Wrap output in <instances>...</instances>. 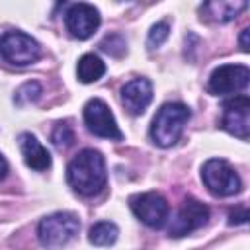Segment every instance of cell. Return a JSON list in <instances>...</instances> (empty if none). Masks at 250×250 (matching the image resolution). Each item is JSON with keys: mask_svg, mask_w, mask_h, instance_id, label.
<instances>
[{"mask_svg": "<svg viewBox=\"0 0 250 250\" xmlns=\"http://www.w3.org/2000/svg\"><path fill=\"white\" fill-rule=\"evenodd\" d=\"M117 234H119V229H117L115 223H111V221H100V223H96L90 229L88 238L96 246H109V244H113L117 240Z\"/></svg>", "mask_w": 250, "mask_h": 250, "instance_id": "16", "label": "cell"}, {"mask_svg": "<svg viewBox=\"0 0 250 250\" xmlns=\"http://www.w3.org/2000/svg\"><path fill=\"white\" fill-rule=\"evenodd\" d=\"M66 180L70 188L80 195H96L102 191L107 180L105 160L102 152L94 148L80 150L66 168Z\"/></svg>", "mask_w": 250, "mask_h": 250, "instance_id": "1", "label": "cell"}, {"mask_svg": "<svg viewBox=\"0 0 250 250\" xmlns=\"http://www.w3.org/2000/svg\"><path fill=\"white\" fill-rule=\"evenodd\" d=\"M152 102V84L148 78H133L121 88V104L131 115H141Z\"/></svg>", "mask_w": 250, "mask_h": 250, "instance_id": "12", "label": "cell"}, {"mask_svg": "<svg viewBox=\"0 0 250 250\" xmlns=\"http://www.w3.org/2000/svg\"><path fill=\"white\" fill-rule=\"evenodd\" d=\"M0 55L4 57L6 62L14 66H27L39 59L41 49L31 35L14 29V31H6L0 37Z\"/></svg>", "mask_w": 250, "mask_h": 250, "instance_id": "5", "label": "cell"}, {"mask_svg": "<svg viewBox=\"0 0 250 250\" xmlns=\"http://www.w3.org/2000/svg\"><path fill=\"white\" fill-rule=\"evenodd\" d=\"M64 23L72 37L88 39L100 27L102 18H100L98 8H94L92 4H86V2H78L68 8V12L64 16Z\"/></svg>", "mask_w": 250, "mask_h": 250, "instance_id": "11", "label": "cell"}, {"mask_svg": "<svg viewBox=\"0 0 250 250\" xmlns=\"http://www.w3.org/2000/svg\"><path fill=\"white\" fill-rule=\"evenodd\" d=\"M84 123L88 127V131L94 133L96 137L115 139V141H119L123 137L117 123H115V117H113L111 109L100 98H92V100L86 102V105H84Z\"/></svg>", "mask_w": 250, "mask_h": 250, "instance_id": "7", "label": "cell"}, {"mask_svg": "<svg viewBox=\"0 0 250 250\" xmlns=\"http://www.w3.org/2000/svg\"><path fill=\"white\" fill-rule=\"evenodd\" d=\"M250 70L244 64H221L209 76L211 94H234L248 86Z\"/></svg>", "mask_w": 250, "mask_h": 250, "instance_id": "10", "label": "cell"}, {"mask_svg": "<svg viewBox=\"0 0 250 250\" xmlns=\"http://www.w3.org/2000/svg\"><path fill=\"white\" fill-rule=\"evenodd\" d=\"M72 141H74V133H72L70 125L59 123L55 127V131H53V143H55V146L57 148H68L72 145Z\"/></svg>", "mask_w": 250, "mask_h": 250, "instance_id": "20", "label": "cell"}, {"mask_svg": "<svg viewBox=\"0 0 250 250\" xmlns=\"http://www.w3.org/2000/svg\"><path fill=\"white\" fill-rule=\"evenodd\" d=\"M209 219V209L205 203H201L199 199L195 197H188L184 199V203L180 205L170 229H168V234L174 236V238H180V236H186L197 229H201Z\"/></svg>", "mask_w": 250, "mask_h": 250, "instance_id": "9", "label": "cell"}, {"mask_svg": "<svg viewBox=\"0 0 250 250\" xmlns=\"http://www.w3.org/2000/svg\"><path fill=\"white\" fill-rule=\"evenodd\" d=\"M246 219H248V209L244 205H240L238 209H234L229 215V223L230 225H242V223H246Z\"/></svg>", "mask_w": 250, "mask_h": 250, "instance_id": "21", "label": "cell"}, {"mask_svg": "<svg viewBox=\"0 0 250 250\" xmlns=\"http://www.w3.org/2000/svg\"><path fill=\"white\" fill-rule=\"evenodd\" d=\"M191 111L186 104L180 102H166L156 111L152 125H150V139L156 146L168 148L176 145L184 133L186 123L189 121Z\"/></svg>", "mask_w": 250, "mask_h": 250, "instance_id": "2", "label": "cell"}, {"mask_svg": "<svg viewBox=\"0 0 250 250\" xmlns=\"http://www.w3.org/2000/svg\"><path fill=\"white\" fill-rule=\"evenodd\" d=\"M78 230H80L78 217L74 213L59 211L41 219L37 227V236L45 248H61L68 244L78 234Z\"/></svg>", "mask_w": 250, "mask_h": 250, "instance_id": "3", "label": "cell"}, {"mask_svg": "<svg viewBox=\"0 0 250 250\" xmlns=\"http://www.w3.org/2000/svg\"><path fill=\"white\" fill-rule=\"evenodd\" d=\"M6 174H8V162H6V158L0 154V182L6 178Z\"/></svg>", "mask_w": 250, "mask_h": 250, "instance_id": "23", "label": "cell"}, {"mask_svg": "<svg viewBox=\"0 0 250 250\" xmlns=\"http://www.w3.org/2000/svg\"><path fill=\"white\" fill-rule=\"evenodd\" d=\"M18 143H20V150L23 154V160L29 168L37 170V172H43L47 168H51V154L49 150L37 141L35 135L31 133H21L18 137Z\"/></svg>", "mask_w": 250, "mask_h": 250, "instance_id": "13", "label": "cell"}, {"mask_svg": "<svg viewBox=\"0 0 250 250\" xmlns=\"http://www.w3.org/2000/svg\"><path fill=\"white\" fill-rule=\"evenodd\" d=\"M76 74H78V80L82 84H92V82L100 80L105 74V64H104V61L98 55L86 53V55H82L78 59Z\"/></svg>", "mask_w": 250, "mask_h": 250, "instance_id": "15", "label": "cell"}, {"mask_svg": "<svg viewBox=\"0 0 250 250\" xmlns=\"http://www.w3.org/2000/svg\"><path fill=\"white\" fill-rule=\"evenodd\" d=\"M129 207L133 215L143 221L150 229H160L168 219V201L158 191H145L135 193L129 197Z\"/></svg>", "mask_w": 250, "mask_h": 250, "instance_id": "6", "label": "cell"}, {"mask_svg": "<svg viewBox=\"0 0 250 250\" xmlns=\"http://www.w3.org/2000/svg\"><path fill=\"white\" fill-rule=\"evenodd\" d=\"M100 47H102V51H105V53H109V55H113V57H121V55H125V51H127V43H125V39H123L119 33L105 35V37L102 39Z\"/></svg>", "mask_w": 250, "mask_h": 250, "instance_id": "17", "label": "cell"}, {"mask_svg": "<svg viewBox=\"0 0 250 250\" xmlns=\"http://www.w3.org/2000/svg\"><path fill=\"white\" fill-rule=\"evenodd\" d=\"M246 8H248L246 2H207L201 6V18L225 23V21L234 20Z\"/></svg>", "mask_w": 250, "mask_h": 250, "instance_id": "14", "label": "cell"}, {"mask_svg": "<svg viewBox=\"0 0 250 250\" xmlns=\"http://www.w3.org/2000/svg\"><path fill=\"white\" fill-rule=\"evenodd\" d=\"M248 35H250V29L244 27L242 33H240V49H242L244 53H248Z\"/></svg>", "mask_w": 250, "mask_h": 250, "instance_id": "22", "label": "cell"}, {"mask_svg": "<svg viewBox=\"0 0 250 250\" xmlns=\"http://www.w3.org/2000/svg\"><path fill=\"white\" fill-rule=\"evenodd\" d=\"M201 180L205 188L217 197H230L242 188L240 176L223 158H209L201 168Z\"/></svg>", "mask_w": 250, "mask_h": 250, "instance_id": "4", "label": "cell"}, {"mask_svg": "<svg viewBox=\"0 0 250 250\" xmlns=\"http://www.w3.org/2000/svg\"><path fill=\"white\" fill-rule=\"evenodd\" d=\"M39 94H41V86H39L37 82H25V84L16 92L14 102H16L18 105H25V104L35 102V100L39 98Z\"/></svg>", "mask_w": 250, "mask_h": 250, "instance_id": "19", "label": "cell"}, {"mask_svg": "<svg viewBox=\"0 0 250 250\" xmlns=\"http://www.w3.org/2000/svg\"><path fill=\"white\" fill-rule=\"evenodd\" d=\"M221 127L238 137L240 141H248L250 131V100L248 96H234L223 102V117Z\"/></svg>", "mask_w": 250, "mask_h": 250, "instance_id": "8", "label": "cell"}, {"mask_svg": "<svg viewBox=\"0 0 250 250\" xmlns=\"http://www.w3.org/2000/svg\"><path fill=\"white\" fill-rule=\"evenodd\" d=\"M168 35H170V27H168L166 21L154 23V25L150 27V31H148V37H146L148 49H158V47L168 39Z\"/></svg>", "mask_w": 250, "mask_h": 250, "instance_id": "18", "label": "cell"}]
</instances>
